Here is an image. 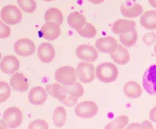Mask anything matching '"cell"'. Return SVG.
<instances>
[{
  "label": "cell",
  "instance_id": "1",
  "mask_svg": "<svg viewBox=\"0 0 156 129\" xmlns=\"http://www.w3.org/2000/svg\"><path fill=\"white\" fill-rule=\"evenodd\" d=\"M118 74L119 72L117 66L111 62H104V63L99 64L95 71V75L98 80L105 84L116 81V79L118 78Z\"/></svg>",
  "mask_w": 156,
  "mask_h": 129
},
{
  "label": "cell",
  "instance_id": "2",
  "mask_svg": "<svg viewBox=\"0 0 156 129\" xmlns=\"http://www.w3.org/2000/svg\"><path fill=\"white\" fill-rule=\"evenodd\" d=\"M46 91L48 93H50V95H52L53 97L57 98L58 101H61L62 103L66 105V106L72 107L77 103L78 98L68 95L65 88V85H61L60 83L48 84L46 87Z\"/></svg>",
  "mask_w": 156,
  "mask_h": 129
},
{
  "label": "cell",
  "instance_id": "3",
  "mask_svg": "<svg viewBox=\"0 0 156 129\" xmlns=\"http://www.w3.org/2000/svg\"><path fill=\"white\" fill-rule=\"evenodd\" d=\"M55 79L58 83L62 85H72L76 83L77 75L76 69L71 66H62L60 67L55 73Z\"/></svg>",
  "mask_w": 156,
  "mask_h": 129
},
{
  "label": "cell",
  "instance_id": "4",
  "mask_svg": "<svg viewBox=\"0 0 156 129\" xmlns=\"http://www.w3.org/2000/svg\"><path fill=\"white\" fill-rule=\"evenodd\" d=\"M1 20L4 23H7L8 25H13L20 23L22 21V12L20 9L15 5H7L2 8L1 13Z\"/></svg>",
  "mask_w": 156,
  "mask_h": 129
},
{
  "label": "cell",
  "instance_id": "5",
  "mask_svg": "<svg viewBox=\"0 0 156 129\" xmlns=\"http://www.w3.org/2000/svg\"><path fill=\"white\" fill-rule=\"evenodd\" d=\"M95 71L94 67L91 62H80L76 67V75L82 83L89 84L92 83L95 79Z\"/></svg>",
  "mask_w": 156,
  "mask_h": 129
},
{
  "label": "cell",
  "instance_id": "6",
  "mask_svg": "<svg viewBox=\"0 0 156 129\" xmlns=\"http://www.w3.org/2000/svg\"><path fill=\"white\" fill-rule=\"evenodd\" d=\"M3 121L10 128H17L23 122V114L17 107H10L3 113Z\"/></svg>",
  "mask_w": 156,
  "mask_h": 129
},
{
  "label": "cell",
  "instance_id": "7",
  "mask_svg": "<svg viewBox=\"0 0 156 129\" xmlns=\"http://www.w3.org/2000/svg\"><path fill=\"white\" fill-rule=\"evenodd\" d=\"M143 85L150 95H156V63L145 70L143 78Z\"/></svg>",
  "mask_w": 156,
  "mask_h": 129
},
{
  "label": "cell",
  "instance_id": "8",
  "mask_svg": "<svg viewBox=\"0 0 156 129\" xmlns=\"http://www.w3.org/2000/svg\"><path fill=\"white\" fill-rule=\"evenodd\" d=\"M98 105L93 101H83L76 105L74 109L75 114L81 118H91L98 113Z\"/></svg>",
  "mask_w": 156,
  "mask_h": 129
},
{
  "label": "cell",
  "instance_id": "9",
  "mask_svg": "<svg viewBox=\"0 0 156 129\" xmlns=\"http://www.w3.org/2000/svg\"><path fill=\"white\" fill-rule=\"evenodd\" d=\"M61 34V27L58 22H46L42 25L39 35L44 39H47L48 41L56 40Z\"/></svg>",
  "mask_w": 156,
  "mask_h": 129
},
{
  "label": "cell",
  "instance_id": "10",
  "mask_svg": "<svg viewBox=\"0 0 156 129\" xmlns=\"http://www.w3.org/2000/svg\"><path fill=\"white\" fill-rule=\"evenodd\" d=\"M14 51L17 55L21 56H29L35 51L34 43L27 38H22L18 40L14 45Z\"/></svg>",
  "mask_w": 156,
  "mask_h": 129
},
{
  "label": "cell",
  "instance_id": "11",
  "mask_svg": "<svg viewBox=\"0 0 156 129\" xmlns=\"http://www.w3.org/2000/svg\"><path fill=\"white\" fill-rule=\"evenodd\" d=\"M76 55L78 58L86 62H94L99 56V52L95 47L90 45H81L76 49Z\"/></svg>",
  "mask_w": 156,
  "mask_h": 129
},
{
  "label": "cell",
  "instance_id": "12",
  "mask_svg": "<svg viewBox=\"0 0 156 129\" xmlns=\"http://www.w3.org/2000/svg\"><path fill=\"white\" fill-rule=\"evenodd\" d=\"M10 87H11L15 91L23 92L28 89V82L23 73H14L11 80H10Z\"/></svg>",
  "mask_w": 156,
  "mask_h": 129
},
{
  "label": "cell",
  "instance_id": "13",
  "mask_svg": "<svg viewBox=\"0 0 156 129\" xmlns=\"http://www.w3.org/2000/svg\"><path fill=\"white\" fill-rule=\"evenodd\" d=\"M117 46H118V43L112 37L101 38V39L96 42L95 45L98 51L105 52V54H111V52H113L116 50Z\"/></svg>",
  "mask_w": 156,
  "mask_h": 129
},
{
  "label": "cell",
  "instance_id": "14",
  "mask_svg": "<svg viewBox=\"0 0 156 129\" xmlns=\"http://www.w3.org/2000/svg\"><path fill=\"white\" fill-rule=\"evenodd\" d=\"M37 55H38V58L42 62H44V63H49V62H51L55 58L56 51L51 44H49L47 42L42 43L38 48Z\"/></svg>",
  "mask_w": 156,
  "mask_h": 129
},
{
  "label": "cell",
  "instance_id": "15",
  "mask_svg": "<svg viewBox=\"0 0 156 129\" xmlns=\"http://www.w3.org/2000/svg\"><path fill=\"white\" fill-rule=\"evenodd\" d=\"M20 67V61L16 56L7 55L0 62V69L6 74H14Z\"/></svg>",
  "mask_w": 156,
  "mask_h": 129
},
{
  "label": "cell",
  "instance_id": "16",
  "mask_svg": "<svg viewBox=\"0 0 156 129\" xmlns=\"http://www.w3.org/2000/svg\"><path fill=\"white\" fill-rule=\"evenodd\" d=\"M47 98H48V92L40 87L33 88L28 93L29 102L33 105H36V106L44 104L47 101Z\"/></svg>",
  "mask_w": 156,
  "mask_h": 129
},
{
  "label": "cell",
  "instance_id": "17",
  "mask_svg": "<svg viewBox=\"0 0 156 129\" xmlns=\"http://www.w3.org/2000/svg\"><path fill=\"white\" fill-rule=\"evenodd\" d=\"M120 11L122 15L126 18H136L143 14L144 8L140 4L138 3L131 4L128 2L122 4L120 7Z\"/></svg>",
  "mask_w": 156,
  "mask_h": 129
},
{
  "label": "cell",
  "instance_id": "18",
  "mask_svg": "<svg viewBox=\"0 0 156 129\" xmlns=\"http://www.w3.org/2000/svg\"><path fill=\"white\" fill-rule=\"evenodd\" d=\"M136 29V22L129 20H117L112 25V31L115 34H124Z\"/></svg>",
  "mask_w": 156,
  "mask_h": 129
},
{
  "label": "cell",
  "instance_id": "19",
  "mask_svg": "<svg viewBox=\"0 0 156 129\" xmlns=\"http://www.w3.org/2000/svg\"><path fill=\"white\" fill-rule=\"evenodd\" d=\"M111 58L113 59L114 62L120 65H125L130 60V55L127 49L122 45H118L116 48V50L110 54Z\"/></svg>",
  "mask_w": 156,
  "mask_h": 129
},
{
  "label": "cell",
  "instance_id": "20",
  "mask_svg": "<svg viewBox=\"0 0 156 129\" xmlns=\"http://www.w3.org/2000/svg\"><path fill=\"white\" fill-rule=\"evenodd\" d=\"M140 25L148 30L156 29V11H147L140 15Z\"/></svg>",
  "mask_w": 156,
  "mask_h": 129
},
{
  "label": "cell",
  "instance_id": "21",
  "mask_svg": "<svg viewBox=\"0 0 156 129\" xmlns=\"http://www.w3.org/2000/svg\"><path fill=\"white\" fill-rule=\"evenodd\" d=\"M67 23L71 28L75 30H80L86 25V18L82 14L78 12H73L67 17Z\"/></svg>",
  "mask_w": 156,
  "mask_h": 129
},
{
  "label": "cell",
  "instance_id": "22",
  "mask_svg": "<svg viewBox=\"0 0 156 129\" xmlns=\"http://www.w3.org/2000/svg\"><path fill=\"white\" fill-rule=\"evenodd\" d=\"M123 90L126 96H128L129 98H139L141 96L140 85L134 81H130V82L126 83L124 84Z\"/></svg>",
  "mask_w": 156,
  "mask_h": 129
},
{
  "label": "cell",
  "instance_id": "23",
  "mask_svg": "<svg viewBox=\"0 0 156 129\" xmlns=\"http://www.w3.org/2000/svg\"><path fill=\"white\" fill-rule=\"evenodd\" d=\"M44 20L45 22H55L58 25H62L63 22L62 13L57 8H50L44 14Z\"/></svg>",
  "mask_w": 156,
  "mask_h": 129
},
{
  "label": "cell",
  "instance_id": "24",
  "mask_svg": "<svg viewBox=\"0 0 156 129\" xmlns=\"http://www.w3.org/2000/svg\"><path fill=\"white\" fill-rule=\"evenodd\" d=\"M66 121V109L62 107V106H58L57 107V109L55 110L54 112V116H53V122L54 124L57 126V127H62L65 125Z\"/></svg>",
  "mask_w": 156,
  "mask_h": 129
},
{
  "label": "cell",
  "instance_id": "25",
  "mask_svg": "<svg viewBox=\"0 0 156 129\" xmlns=\"http://www.w3.org/2000/svg\"><path fill=\"white\" fill-rule=\"evenodd\" d=\"M119 40L121 44L125 47H133L138 40V33H136V29H133L128 33L120 34Z\"/></svg>",
  "mask_w": 156,
  "mask_h": 129
},
{
  "label": "cell",
  "instance_id": "26",
  "mask_svg": "<svg viewBox=\"0 0 156 129\" xmlns=\"http://www.w3.org/2000/svg\"><path fill=\"white\" fill-rule=\"evenodd\" d=\"M129 122V117L127 116H120L113 119L105 126L106 129H123L127 127V124Z\"/></svg>",
  "mask_w": 156,
  "mask_h": 129
},
{
  "label": "cell",
  "instance_id": "27",
  "mask_svg": "<svg viewBox=\"0 0 156 129\" xmlns=\"http://www.w3.org/2000/svg\"><path fill=\"white\" fill-rule=\"evenodd\" d=\"M65 88L68 95L74 96L76 98H80L84 94V89H83L82 85L77 82L72 85H65Z\"/></svg>",
  "mask_w": 156,
  "mask_h": 129
},
{
  "label": "cell",
  "instance_id": "28",
  "mask_svg": "<svg viewBox=\"0 0 156 129\" xmlns=\"http://www.w3.org/2000/svg\"><path fill=\"white\" fill-rule=\"evenodd\" d=\"M78 34L80 36L84 37V38H94L97 35V29L96 27L91 25V23H86L85 26L82 28V29L78 30Z\"/></svg>",
  "mask_w": 156,
  "mask_h": 129
},
{
  "label": "cell",
  "instance_id": "29",
  "mask_svg": "<svg viewBox=\"0 0 156 129\" xmlns=\"http://www.w3.org/2000/svg\"><path fill=\"white\" fill-rule=\"evenodd\" d=\"M20 8L27 13H33L36 9V3L34 0H17Z\"/></svg>",
  "mask_w": 156,
  "mask_h": 129
},
{
  "label": "cell",
  "instance_id": "30",
  "mask_svg": "<svg viewBox=\"0 0 156 129\" xmlns=\"http://www.w3.org/2000/svg\"><path fill=\"white\" fill-rule=\"evenodd\" d=\"M11 96V87L5 82H0V103L5 102Z\"/></svg>",
  "mask_w": 156,
  "mask_h": 129
},
{
  "label": "cell",
  "instance_id": "31",
  "mask_svg": "<svg viewBox=\"0 0 156 129\" xmlns=\"http://www.w3.org/2000/svg\"><path fill=\"white\" fill-rule=\"evenodd\" d=\"M10 34H11V28L9 27L8 25H5L0 21V39L8 38Z\"/></svg>",
  "mask_w": 156,
  "mask_h": 129
},
{
  "label": "cell",
  "instance_id": "32",
  "mask_svg": "<svg viewBox=\"0 0 156 129\" xmlns=\"http://www.w3.org/2000/svg\"><path fill=\"white\" fill-rule=\"evenodd\" d=\"M48 123L45 121H42V119H36V121H33L30 122V124L28 125V128H32V129H37V128H44L47 129Z\"/></svg>",
  "mask_w": 156,
  "mask_h": 129
},
{
  "label": "cell",
  "instance_id": "33",
  "mask_svg": "<svg viewBox=\"0 0 156 129\" xmlns=\"http://www.w3.org/2000/svg\"><path fill=\"white\" fill-rule=\"evenodd\" d=\"M154 39H155V34H153V33H148V34H146L144 37V41L146 45H151L153 43Z\"/></svg>",
  "mask_w": 156,
  "mask_h": 129
},
{
  "label": "cell",
  "instance_id": "34",
  "mask_svg": "<svg viewBox=\"0 0 156 129\" xmlns=\"http://www.w3.org/2000/svg\"><path fill=\"white\" fill-rule=\"evenodd\" d=\"M149 118H150V121L156 122V106H154L152 109L150 110V112H149Z\"/></svg>",
  "mask_w": 156,
  "mask_h": 129
},
{
  "label": "cell",
  "instance_id": "35",
  "mask_svg": "<svg viewBox=\"0 0 156 129\" xmlns=\"http://www.w3.org/2000/svg\"><path fill=\"white\" fill-rule=\"evenodd\" d=\"M8 126H7V124H6V122H5L4 121H1L0 119V129H5V128H7Z\"/></svg>",
  "mask_w": 156,
  "mask_h": 129
},
{
  "label": "cell",
  "instance_id": "36",
  "mask_svg": "<svg viewBox=\"0 0 156 129\" xmlns=\"http://www.w3.org/2000/svg\"><path fill=\"white\" fill-rule=\"evenodd\" d=\"M89 2L93 3V4H101L105 1V0H88Z\"/></svg>",
  "mask_w": 156,
  "mask_h": 129
},
{
  "label": "cell",
  "instance_id": "37",
  "mask_svg": "<svg viewBox=\"0 0 156 129\" xmlns=\"http://www.w3.org/2000/svg\"><path fill=\"white\" fill-rule=\"evenodd\" d=\"M148 2L150 4V6H152L153 8H156V0H148Z\"/></svg>",
  "mask_w": 156,
  "mask_h": 129
},
{
  "label": "cell",
  "instance_id": "38",
  "mask_svg": "<svg viewBox=\"0 0 156 129\" xmlns=\"http://www.w3.org/2000/svg\"><path fill=\"white\" fill-rule=\"evenodd\" d=\"M154 52H155V55H156V44H155V47H154Z\"/></svg>",
  "mask_w": 156,
  "mask_h": 129
},
{
  "label": "cell",
  "instance_id": "39",
  "mask_svg": "<svg viewBox=\"0 0 156 129\" xmlns=\"http://www.w3.org/2000/svg\"><path fill=\"white\" fill-rule=\"evenodd\" d=\"M44 1H46V2H51V1H53V0H44Z\"/></svg>",
  "mask_w": 156,
  "mask_h": 129
},
{
  "label": "cell",
  "instance_id": "40",
  "mask_svg": "<svg viewBox=\"0 0 156 129\" xmlns=\"http://www.w3.org/2000/svg\"><path fill=\"white\" fill-rule=\"evenodd\" d=\"M0 59H1V52H0Z\"/></svg>",
  "mask_w": 156,
  "mask_h": 129
}]
</instances>
